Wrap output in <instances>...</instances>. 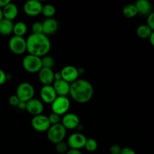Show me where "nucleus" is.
<instances>
[{
    "mask_svg": "<svg viewBox=\"0 0 154 154\" xmlns=\"http://www.w3.org/2000/svg\"><path fill=\"white\" fill-rule=\"evenodd\" d=\"M69 95L72 99L78 103H87L93 97V86L86 80L78 79L70 84Z\"/></svg>",
    "mask_w": 154,
    "mask_h": 154,
    "instance_id": "nucleus-2",
    "label": "nucleus"
},
{
    "mask_svg": "<svg viewBox=\"0 0 154 154\" xmlns=\"http://www.w3.org/2000/svg\"><path fill=\"white\" fill-rule=\"evenodd\" d=\"M31 29L33 34H41V33H43V26H42V23H33L31 26Z\"/></svg>",
    "mask_w": 154,
    "mask_h": 154,
    "instance_id": "nucleus-28",
    "label": "nucleus"
},
{
    "mask_svg": "<svg viewBox=\"0 0 154 154\" xmlns=\"http://www.w3.org/2000/svg\"><path fill=\"white\" fill-rule=\"evenodd\" d=\"M43 26V34L45 35H49L55 33L58 29V23L54 18H47L42 23Z\"/></svg>",
    "mask_w": 154,
    "mask_h": 154,
    "instance_id": "nucleus-17",
    "label": "nucleus"
},
{
    "mask_svg": "<svg viewBox=\"0 0 154 154\" xmlns=\"http://www.w3.org/2000/svg\"><path fill=\"white\" fill-rule=\"evenodd\" d=\"M70 107V102L66 96H57L51 104L52 113L58 114L59 116L67 114Z\"/></svg>",
    "mask_w": 154,
    "mask_h": 154,
    "instance_id": "nucleus-6",
    "label": "nucleus"
},
{
    "mask_svg": "<svg viewBox=\"0 0 154 154\" xmlns=\"http://www.w3.org/2000/svg\"><path fill=\"white\" fill-rule=\"evenodd\" d=\"M48 119H49V121L51 125H56L60 123V116H59L58 114H56L54 113H51L50 114L49 116H48Z\"/></svg>",
    "mask_w": 154,
    "mask_h": 154,
    "instance_id": "nucleus-29",
    "label": "nucleus"
},
{
    "mask_svg": "<svg viewBox=\"0 0 154 154\" xmlns=\"http://www.w3.org/2000/svg\"><path fill=\"white\" fill-rule=\"evenodd\" d=\"M98 144L97 141L93 138H88V139L87 138L84 148L88 152H95L98 149Z\"/></svg>",
    "mask_w": 154,
    "mask_h": 154,
    "instance_id": "nucleus-26",
    "label": "nucleus"
},
{
    "mask_svg": "<svg viewBox=\"0 0 154 154\" xmlns=\"http://www.w3.org/2000/svg\"><path fill=\"white\" fill-rule=\"evenodd\" d=\"M56 8L53 5L46 4L42 7V14L47 18H52L53 16L55 14Z\"/></svg>",
    "mask_w": 154,
    "mask_h": 154,
    "instance_id": "nucleus-24",
    "label": "nucleus"
},
{
    "mask_svg": "<svg viewBox=\"0 0 154 154\" xmlns=\"http://www.w3.org/2000/svg\"><path fill=\"white\" fill-rule=\"evenodd\" d=\"M53 87L57 93V96H66L69 94L70 91V84L60 79L53 83Z\"/></svg>",
    "mask_w": 154,
    "mask_h": 154,
    "instance_id": "nucleus-16",
    "label": "nucleus"
},
{
    "mask_svg": "<svg viewBox=\"0 0 154 154\" xmlns=\"http://www.w3.org/2000/svg\"><path fill=\"white\" fill-rule=\"evenodd\" d=\"M68 148H69V146H68L67 143L64 142L63 141L55 144V149L57 153H66L69 150Z\"/></svg>",
    "mask_w": 154,
    "mask_h": 154,
    "instance_id": "nucleus-27",
    "label": "nucleus"
},
{
    "mask_svg": "<svg viewBox=\"0 0 154 154\" xmlns=\"http://www.w3.org/2000/svg\"><path fill=\"white\" fill-rule=\"evenodd\" d=\"M54 81H59V80L62 79V77H61V74L60 72H54Z\"/></svg>",
    "mask_w": 154,
    "mask_h": 154,
    "instance_id": "nucleus-37",
    "label": "nucleus"
},
{
    "mask_svg": "<svg viewBox=\"0 0 154 154\" xmlns=\"http://www.w3.org/2000/svg\"><path fill=\"white\" fill-rule=\"evenodd\" d=\"M31 126L33 129L37 132H47L51 125L50 123L48 117L40 114L33 117L31 120Z\"/></svg>",
    "mask_w": 154,
    "mask_h": 154,
    "instance_id": "nucleus-8",
    "label": "nucleus"
},
{
    "mask_svg": "<svg viewBox=\"0 0 154 154\" xmlns=\"http://www.w3.org/2000/svg\"><path fill=\"white\" fill-rule=\"evenodd\" d=\"M7 79L8 78L5 72L0 69V85H3V84H5V82L7 81Z\"/></svg>",
    "mask_w": 154,
    "mask_h": 154,
    "instance_id": "nucleus-33",
    "label": "nucleus"
},
{
    "mask_svg": "<svg viewBox=\"0 0 154 154\" xmlns=\"http://www.w3.org/2000/svg\"><path fill=\"white\" fill-rule=\"evenodd\" d=\"M14 24L11 20L3 18L0 21V35H8L13 32Z\"/></svg>",
    "mask_w": 154,
    "mask_h": 154,
    "instance_id": "nucleus-20",
    "label": "nucleus"
},
{
    "mask_svg": "<svg viewBox=\"0 0 154 154\" xmlns=\"http://www.w3.org/2000/svg\"><path fill=\"white\" fill-rule=\"evenodd\" d=\"M121 151H122V147L118 144H113L110 148V154H120Z\"/></svg>",
    "mask_w": 154,
    "mask_h": 154,
    "instance_id": "nucleus-32",
    "label": "nucleus"
},
{
    "mask_svg": "<svg viewBox=\"0 0 154 154\" xmlns=\"http://www.w3.org/2000/svg\"><path fill=\"white\" fill-rule=\"evenodd\" d=\"M137 12L142 16H149L152 13V5L148 0H137L135 2Z\"/></svg>",
    "mask_w": 154,
    "mask_h": 154,
    "instance_id": "nucleus-18",
    "label": "nucleus"
},
{
    "mask_svg": "<svg viewBox=\"0 0 154 154\" xmlns=\"http://www.w3.org/2000/svg\"><path fill=\"white\" fill-rule=\"evenodd\" d=\"M86 140H87V138L83 134L75 132L69 135L66 143L70 149L80 150L85 147Z\"/></svg>",
    "mask_w": 154,
    "mask_h": 154,
    "instance_id": "nucleus-10",
    "label": "nucleus"
},
{
    "mask_svg": "<svg viewBox=\"0 0 154 154\" xmlns=\"http://www.w3.org/2000/svg\"><path fill=\"white\" fill-rule=\"evenodd\" d=\"M42 68H47V69H52L53 67L55 65V62L53 57L51 56H45V57H42Z\"/></svg>",
    "mask_w": 154,
    "mask_h": 154,
    "instance_id": "nucleus-25",
    "label": "nucleus"
},
{
    "mask_svg": "<svg viewBox=\"0 0 154 154\" xmlns=\"http://www.w3.org/2000/svg\"><path fill=\"white\" fill-rule=\"evenodd\" d=\"M8 102L11 105H12V106L18 107V105H19L21 101H20L19 98H18L16 95H12V96H11L10 98H9Z\"/></svg>",
    "mask_w": 154,
    "mask_h": 154,
    "instance_id": "nucleus-31",
    "label": "nucleus"
},
{
    "mask_svg": "<svg viewBox=\"0 0 154 154\" xmlns=\"http://www.w3.org/2000/svg\"><path fill=\"white\" fill-rule=\"evenodd\" d=\"M3 19V14H2V9L0 8V21Z\"/></svg>",
    "mask_w": 154,
    "mask_h": 154,
    "instance_id": "nucleus-40",
    "label": "nucleus"
},
{
    "mask_svg": "<svg viewBox=\"0 0 154 154\" xmlns=\"http://www.w3.org/2000/svg\"><path fill=\"white\" fill-rule=\"evenodd\" d=\"M146 25L152 29V31H154V12H152L149 16H147Z\"/></svg>",
    "mask_w": 154,
    "mask_h": 154,
    "instance_id": "nucleus-30",
    "label": "nucleus"
},
{
    "mask_svg": "<svg viewBox=\"0 0 154 154\" xmlns=\"http://www.w3.org/2000/svg\"><path fill=\"white\" fill-rule=\"evenodd\" d=\"M66 135V129L61 123L51 125L47 131V138L50 142L56 144L63 141Z\"/></svg>",
    "mask_w": 154,
    "mask_h": 154,
    "instance_id": "nucleus-3",
    "label": "nucleus"
},
{
    "mask_svg": "<svg viewBox=\"0 0 154 154\" xmlns=\"http://www.w3.org/2000/svg\"><path fill=\"white\" fill-rule=\"evenodd\" d=\"M43 5L38 0H30L25 2L24 11L25 14L30 17H36L42 14Z\"/></svg>",
    "mask_w": 154,
    "mask_h": 154,
    "instance_id": "nucleus-11",
    "label": "nucleus"
},
{
    "mask_svg": "<svg viewBox=\"0 0 154 154\" xmlns=\"http://www.w3.org/2000/svg\"><path fill=\"white\" fill-rule=\"evenodd\" d=\"M3 18L13 21L18 14V8L14 3L10 2L2 8Z\"/></svg>",
    "mask_w": 154,
    "mask_h": 154,
    "instance_id": "nucleus-19",
    "label": "nucleus"
},
{
    "mask_svg": "<svg viewBox=\"0 0 154 154\" xmlns=\"http://www.w3.org/2000/svg\"><path fill=\"white\" fill-rule=\"evenodd\" d=\"M8 48L13 54L21 55L27 51V39L24 37L12 36L8 42Z\"/></svg>",
    "mask_w": 154,
    "mask_h": 154,
    "instance_id": "nucleus-7",
    "label": "nucleus"
},
{
    "mask_svg": "<svg viewBox=\"0 0 154 154\" xmlns=\"http://www.w3.org/2000/svg\"><path fill=\"white\" fill-rule=\"evenodd\" d=\"M26 111L33 115L35 116L40 115L42 114L44 111V105L42 100H39L37 99H32L29 102H27V107H26Z\"/></svg>",
    "mask_w": 154,
    "mask_h": 154,
    "instance_id": "nucleus-12",
    "label": "nucleus"
},
{
    "mask_svg": "<svg viewBox=\"0 0 154 154\" xmlns=\"http://www.w3.org/2000/svg\"><path fill=\"white\" fill-rule=\"evenodd\" d=\"M54 72L52 69L42 68L41 70L38 72V78L39 81L43 84V86L51 85L54 81Z\"/></svg>",
    "mask_w": 154,
    "mask_h": 154,
    "instance_id": "nucleus-15",
    "label": "nucleus"
},
{
    "mask_svg": "<svg viewBox=\"0 0 154 154\" xmlns=\"http://www.w3.org/2000/svg\"><path fill=\"white\" fill-rule=\"evenodd\" d=\"M35 94V89L31 84L28 82L21 83L16 90V96L19 98L20 101L27 102L32 99Z\"/></svg>",
    "mask_w": 154,
    "mask_h": 154,
    "instance_id": "nucleus-5",
    "label": "nucleus"
},
{
    "mask_svg": "<svg viewBox=\"0 0 154 154\" xmlns=\"http://www.w3.org/2000/svg\"><path fill=\"white\" fill-rule=\"evenodd\" d=\"M10 2L11 1H9V0H0V8L2 9Z\"/></svg>",
    "mask_w": 154,
    "mask_h": 154,
    "instance_id": "nucleus-36",
    "label": "nucleus"
},
{
    "mask_svg": "<svg viewBox=\"0 0 154 154\" xmlns=\"http://www.w3.org/2000/svg\"><path fill=\"white\" fill-rule=\"evenodd\" d=\"M149 40V43L151 44V45H152V47H154V31H152Z\"/></svg>",
    "mask_w": 154,
    "mask_h": 154,
    "instance_id": "nucleus-39",
    "label": "nucleus"
},
{
    "mask_svg": "<svg viewBox=\"0 0 154 154\" xmlns=\"http://www.w3.org/2000/svg\"><path fill=\"white\" fill-rule=\"evenodd\" d=\"M137 36L142 39H149L152 31L146 24H142L137 28L136 30Z\"/></svg>",
    "mask_w": 154,
    "mask_h": 154,
    "instance_id": "nucleus-21",
    "label": "nucleus"
},
{
    "mask_svg": "<svg viewBox=\"0 0 154 154\" xmlns=\"http://www.w3.org/2000/svg\"><path fill=\"white\" fill-rule=\"evenodd\" d=\"M60 72L61 74L62 79L70 84L76 81L80 75L79 69L72 66H64Z\"/></svg>",
    "mask_w": 154,
    "mask_h": 154,
    "instance_id": "nucleus-9",
    "label": "nucleus"
},
{
    "mask_svg": "<svg viewBox=\"0 0 154 154\" xmlns=\"http://www.w3.org/2000/svg\"><path fill=\"white\" fill-rule=\"evenodd\" d=\"M51 46L50 39L43 33H32L27 38V51L31 55L42 58L48 54Z\"/></svg>",
    "mask_w": 154,
    "mask_h": 154,
    "instance_id": "nucleus-1",
    "label": "nucleus"
},
{
    "mask_svg": "<svg viewBox=\"0 0 154 154\" xmlns=\"http://www.w3.org/2000/svg\"><path fill=\"white\" fill-rule=\"evenodd\" d=\"M120 154H137L134 150L131 147H124L122 148V151Z\"/></svg>",
    "mask_w": 154,
    "mask_h": 154,
    "instance_id": "nucleus-34",
    "label": "nucleus"
},
{
    "mask_svg": "<svg viewBox=\"0 0 154 154\" xmlns=\"http://www.w3.org/2000/svg\"><path fill=\"white\" fill-rule=\"evenodd\" d=\"M27 32V24L22 21L17 22L16 23L14 24V29L13 33L15 36H19V37H23Z\"/></svg>",
    "mask_w": 154,
    "mask_h": 154,
    "instance_id": "nucleus-22",
    "label": "nucleus"
},
{
    "mask_svg": "<svg viewBox=\"0 0 154 154\" xmlns=\"http://www.w3.org/2000/svg\"><path fill=\"white\" fill-rule=\"evenodd\" d=\"M40 97L42 102L52 104L57 97V95L52 85L43 86L40 90Z\"/></svg>",
    "mask_w": 154,
    "mask_h": 154,
    "instance_id": "nucleus-13",
    "label": "nucleus"
},
{
    "mask_svg": "<svg viewBox=\"0 0 154 154\" xmlns=\"http://www.w3.org/2000/svg\"><path fill=\"white\" fill-rule=\"evenodd\" d=\"M122 14L127 18H133L138 14L137 8L134 4L126 5L122 9Z\"/></svg>",
    "mask_w": 154,
    "mask_h": 154,
    "instance_id": "nucleus-23",
    "label": "nucleus"
},
{
    "mask_svg": "<svg viewBox=\"0 0 154 154\" xmlns=\"http://www.w3.org/2000/svg\"><path fill=\"white\" fill-rule=\"evenodd\" d=\"M26 107H27V102H21L18 105V108L21 110H26Z\"/></svg>",
    "mask_w": 154,
    "mask_h": 154,
    "instance_id": "nucleus-38",
    "label": "nucleus"
},
{
    "mask_svg": "<svg viewBox=\"0 0 154 154\" xmlns=\"http://www.w3.org/2000/svg\"><path fill=\"white\" fill-rule=\"evenodd\" d=\"M66 154H82L80 150H75V149H69Z\"/></svg>",
    "mask_w": 154,
    "mask_h": 154,
    "instance_id": "nucleus-35",
    "label": "nucleus"
},
{
    "mask_svg": "<svg viewBox=\"0 0 154 154\" xmlns=\"http://www.w3.org/2000/svg\"><path fill=\"white\" fill-rule=\"evenodd\" d=\"M22 65L24 69L29 73H38L42 68V58L28 54L23 60Z\"/></svg>",
    "mask_w": 154,
    "mask_h": 154,
    "instance_id": "nucleus-4",
    "label": "nucleus"
},
{
    "mask_svg": "<svg viewBox=\"0 0 154 154\" xmlns=\"http://www.w3.org/2000/svg\"><path fill=\"white\" fill-rule=\"evenodd\" d=\"M61 123L65 129H75L79 126L80 120L78 116L73 113H67L63 115L61 119Z\"/></svg>",
    "mask_w": 154,
    "mask_h": 154,
    "instance_id": "nucleus-14",
    "label": "nucleus"
}]
</instances>
